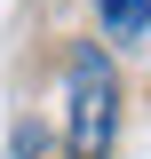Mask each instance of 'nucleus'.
I'll return each mask as SVG.
<instances>
[{"mask_svg": "<svg viewBox=\"0 0 151 159\" xmlns=\"http://www.w3.org/2000/svg\"><path fill=\"white\" fill-rule=\"evenodd\" d=\"M72 103H64V135H72L80 159H103L112 151V127H119V80L103 48H72V72H64Z\"/></svg>", "mask_w": 151, "mask_h": 159, "instance_id": "1", "label": "nucleus"}, {"mask_svg": "<svg viewBox=\"0 0 151 159\" xmlns=\"http://www.w3.org/2000/svg\"><path fill=\"white\" fill-rule=\"evenodd\" d=\"M103 8V32L112 40H143L151 32V0H95Z\"/></svg>", "mask_w": 151, "mask_h": 159, "instance_id": "2", "label": "nucleus"}]
</instances>
